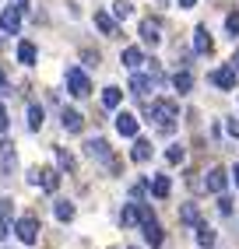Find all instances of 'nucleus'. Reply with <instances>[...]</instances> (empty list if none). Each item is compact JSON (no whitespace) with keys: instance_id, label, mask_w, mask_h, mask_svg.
I'll return each mask as SVG.
<instances>
[{"instance_id":"f257e3e1","label":"nucleus","mask_w":239,"mask_h":249,"mask_svg":"<svg viewBox=\"0 0 239 249\" xmlns=\"http://www.w3.org/2000/svg\"><path fill=\"white\" fill-rule=\"evenodd\" d=\"M144 120H151L162 134H173V130H176V120H179L176 98H155V102H144Z\"/></svg>"},{"instance_id":"f03ea898","label":"nucleus","mask_w":239,"mask_h":249,"mask_svg":"<svg viewBox=\"0 0 239 249\" xmlns=\"http://www.w3.org/2000/svg\"><path fill=\"white\" fill-rule=\"evenodd\" d=\"M28 182H32V186H42L46 193H57L60 190V165H57V169H53V165H42V169L36 165V169H28Z\"/></svg>"},{"instance_id":"7ed1b4c3","label":"nucleus","mask_w":239,"mask_h":249,"mask_svg":"<svg viewBox=\"0 0 239 249\" xmlns=\"http://www.w3.org/2000/svg\"><path fill=\"white\" fill-rule=\"evenodd\" d=\"M63 81H67V91H71L74 98H88V95H92V77L84 74L78 63H74V67H67Z\"/></svg>"},{"instance_id":"20e7f679","label":"nucleus","mask_w":239,"mask_h":249,"mask_svg":"<svg viewBox=\"0 0 239 249\" xmlns=\"http://www.w3.org/2000/svg\"><path fill=\"white\" fill-rule=\"evenodd\" d=\"M208 81L218 88V91H236V81H239V71L232 67V63H221V67H215L208 74Z\"/></svg>"},{"instance_id":"39448f33","label":"nucleus","mask_w":239,"mask_h":249,"mask_svg":"<svg viewBox=\"0 0 239 249\" xmlns=\"http://www.w3.org/2000/svg\"><path fill=\"white\" fill-rule=\"evenodd\" d=\"M84 155L95 158V161H102V165H109L113 161V147H109L106 137H92V141H84Z\"/></svg>"},{"instance_id":"423d86ee","label":"nucleus","mask_w":239,"mask_h":249,"mask_svg":"<svg viewBox=\"0 0 239 249\" xmlns=\"http://www.w3.org/2000/svg\"><path fill=\"white\" fill-rule=\"evenodd\" d=\"M138 130H141V120H138V116H134V112H127V109H120L116 112V134L120 137H138Z\"/></svg>"},{"instance_id":"0eeeda50","label":"nucleus","mask_w":239,"mask_h":249,"mask_svg":"<svg viewBox=\"0 0 239 249\" xmlns=\"http://www.w3.org/2000/svg\"><path fill=\"white\" fill-rule=\"evenodd\" d=\"M14 231H18V239L25 246H36L39 242V221L32 218V214H25V218H18V225H14Z\"/></svg>"},{"instance_id":"6e6552de","label":"nucleus","mask_w":239,"mask_h":249,"mask_svg":"<svg viewBox=\"0 0 239 249\" xmlns=\"http://www.w3.org/2000/svg\"><path fill=\"white\" fill-rule=\"evenodd\" d=\"M95 28L102 32L106 39H120V18L109 11H95Z\"/></svg>"},{"instance_id":"1a4fd4ad","label":"nucleus","mask_w":239,"mask_h":249,"mask_svg":"<svg viewBox=\"0 0 239 249\" xmlns=\"http://www.w3.org/2000/svg\"><path fill=\"white\" fill-rule=\"evenodd\" d=\"M151 88H155V77H151V74H141V71L130 74V95L134 98H148Z\"/></svg>"},{"instance_id":"9d476101","label":"nucleus","mask_w":239,"mask_h":249,"mask_svg":"<svg viewBox=\"0 0 239 249\" xmlns=\"http://www.w3.org/2000/svg\"><path fill=\"white\" fill-rule=\"evenodd\" d=\"M138 36H141V42H144V46L155 49V46L162 42V25H159L155 18H144V21H141V28H138Z\"/></svg>"},{"instance_id":"9b49d317","label":"nucleus","mask_w":239,"mask_h":249,"mask_svg":"<svg viewBox=\"0 0 239 249\" xmlns=\"http://www.w3.org/2000/svg\"><path fill=\"white\" fill-rule=\"evenodd\" d=\"M225 186H229V172L221 169V165L208 169V179H204V190H208V193H225Z\"/></svg>"},{"instance_id":"f8f14e48","label":"nucleus","mask_w":239,"mask_h":249,"mask_svg":"<svg viewBox=\"0 0 239 249\" xmlns=\"http://www.w3.org/2000/svg\"><path fill=\"white\" fill-rule=\"evenodd\" d=\"M0 32H4V36H18L21 32V11L18 7H4V14H0Z\"/></svg>"},{"instance_id":"ddd939ff","label":"nucleus","mask_w":239,"mask_h":249,"mask_svg":"<svg viewBox=\"0 0 239 249\" xmlns=\"http://www.w3.org/2000/svg\"><path fill=\"white\" fill-rule=\"evenodd\" d=\"M120 63H123V67L134 74V71H141L144 63H148V56H144V49H141V46H127V49H123V56H120Z\"/></svg>"},{"instance_id":"4468645a","label":"nucleus","mask_w":239,"mask_h":249,"mask_svg":"<svg viewBox=\"0 0 239 249\" xmlns=\"http://www.w3.org/2000/svg\"><path fill=\"white\" fill-rule=\"evenodd\" d=\"M211 49H215V42H211V32H208V25H197V28H194V53H200V56H211Z\"/></svg>"},{"instance_id":"2eb2a0df","label":"nucleus","mask_w":239,"mask_h":249,"mask_svg":"<svg viewBox=\"0 0 239 249\" xmlns=\"http://www.w3.org/2000/svg\"><path fill=\"white\" fill-rule=\"evenodd\" d=\"M151 155H155V147H151V141H148V137H134L130 158L138 161V165H144V161H151Z\"/></svg>"},{"instance_id":"dca6fc26","label":"nucleus","mask_w":239,"mask_h":249,"mask_svg":"<svg viewBox=\"0 0 239 249\" xmlns=\"http://www.w3.org/2000/svg\"><path fill=\"white\" fill-rule=\"evenodd\" d=\"M141 235H144V242H148L151 249H159V246L165 242V235H162V225H159L155 218H151V221H144V225H141Z\"/></svg>"},{"instance_id":"f3484780","label":"nucleus","mask_w":239,"mask_h":249,"mask_svg":"<svg viewBox=\"0 0 239 249\" xmlns=\"http://www.w3.org/2000/svg\"><path fill=\"white\" fill-rule=\"evenodd\" d=\"M60 123H63L67 134H81V130H84V116H81L78 109H63V112H60Z\"/></svg>"},{"instance_id":"a211bd4d","label":"nucleus","mask_w":239,"mask_h":249,"mask_svg":"<svg viewBox=\"0 0 239 249\" xmlns=\"http://www.w3.org/2000/svg\"><path fill=\"white\" fill-rule=\"evenodd\" d=\"M173 88H176L179 95H190V91H194V74L186 71V67L176 71V74H173Z\"/></svg>"},{"instance_id":"6ab92c4d","label":"nucleus","mask_w":239,"mask_h":249,"mask_svg":"<svg viewBox=\"0 0 239 249\" xmlns=\"http://www.w3.org/2000/svg\"><path fill=\"white\" fill-rule=\"evenodd\" d=\"M169 193H173V179H169V176H151V196L165 200Z\"/></svg>"},{"instance_id":"aec40b11","label":"nucleus","mask_w":239,"mask_h":249,"mask_svg":"<svg viewBox=\"0 0 239 249\" xmlns=\"http://www.w3.org/2000/svg\"><path fill=\"white\" fill-rule=\"evenodd\" d=\"M18 60L25 63V67H32V63L39 60V53H36V42H28V39H21V42H18Z\"/></svg>"},{"instance_id":"412c9836","label":"nucleus","mask_w":239,"mask_h":249,"mask_svg":"<svg viewBox=\"0 0 239 249\" xmlns=\"http://www.w3.org/2000/svg\"><path fill=\"white\" fill-rule=\"evenodd\" d=\"M194 231H197V242H200V249H211V246H215V228H211L208 221L194 225Z\"/></svg>"},{"instance_id":"4be33fe9","label":"nucleus","mask_w":239,"mask_h":249,"mask_svg":"<svg viewBox=\"0 0 239 249\" xmlns=\"http://www.w3.org/2000/svg\"><path fill=\"white\" fill-rule=\"evenodd\" d=\"M120 102H123V91H120L116 85L102 88V106H106V109H120Z\"/></svg>"},{"instance_id":"5701e85b","label":"nucleus","mask_w":239,"mask_h":249,"mask_svg":"<svg viewBox=\"0 0 239 249\" xmlns=\"http://www.w3.org/2000/svg\"><path fill=\"white\" fill-rule=\"evenodd\" d=\"M179 221L183 225H200V207L197 204H183L179 207Z\"/></svg>"},{"instance_id":"b1692460","label":"nucleus","mask_w":239,"mask_h":249,"mask_svg":"<svg viewBox=\"0 0 239 249\" xmlns=\"http://www.w3.org/2000/svg\"><path fill=\"white\" fill-rule=\"evenodd\" d=\"M42 123H46V109L32 102V106H28V126H32V130H42Z\"/></svg>"},{"instance_id":"393cba45","label":"nucleus","mask_w":239,"mask_h":249,"mask_svg":"<svg viewBox=\"0 0 239 249\" xmlns=\"http://www.w3.org/2000/svg\"><path fill=\"white\" fill-rule=\"evenodd\" d=\"M57 165H60L63 172H74L78 169V161H74V155L67 151V147H57Z\"/></svg>"},{"instance_id":"a878e982","label":"nucleus","mask_w":239,"mask_h":249,"mask_svg":"<svg viewBox=\"0 0 239 249\" xmlns=\"http://www.w3.org/2000/svg\"><path fill=\"white\" fill-rule=\"evenodd\" d=\"M120 225H123V228H134V225H138V204H127L123 211H120Z\"/></svg>"},{"instance_id":"bb28decb","label":"nucleus","mask_w":239,"mask_h":249,"mask_svg":"<svg viewBox=\"0 0 239 249\" xmlns=\"http://www.w3.org/2000/svg\"><path fill=\"white\" fill-rule=\"evenodd\" d=\"M53 211H57V218H60V221H74V204H71V200H57Z\"/></svg>"},{"instance_id":"cd10ccee","label":"nucleus","mask_w":239,"mask_h":249,"mask_svg":"<svg viewBox=\"0 0 239 249\" xmlns=\"http://www.w3.org/2000/svg\"><path fill=\"white\" fill-rule=\"evenodd\" d=\"M113 14H116L120 21H127L130 14H134V4H130V0H116V4H113Z\"/></svg>"},{"instance_id":"c85d7f7f","label":"nucleus","mask_w":239,"mask_h":249,"mask_svg":"<svg viewBox=\"0 0 239 249\" xmlns=\"http://www.w3.org/2000/svg\"><path fill=\"white\" fill-rule=\"evenodd\" d=\"M225 32H229L232 39H239V11H229L225 14Z\"/></svg>"},{"instance_id":"c756f323","label":"nucleus","mask_w":239,"mask_h":249,"mask_svg":"<svg viewBox=\"0 0 239 249\" xmlns=\"http://www.w3.org/2000/svg\"><path fill=\"white\" fill-rule=\"evenodd\" d=\"M148 74L155 77V85H165V71L159 67V60H148Z\"/></svg>"},{"instance_id":"7c9ffc66","label":"nucleus","mask_w":239,"mask_h":249,"mask_svg":"<svg viewBox=\"0 0 239 249\" xmlns=\"http://www.w3.org/2000/svg\"><path fill=\"white\" fill-rule=\"evenodd\" d=\"M165 161H169V165H179V161H183V147H179V144H169Z\"/></svg>"},{"instance_id":"2f4dec72","label":"nucleus","mask_w":239,"mask_h":249,"mask_svg":"<svg viewBox=\"0 0 239 249\" xmlns=\"http://www.w3.org/2000/svg\"><path fill=\"white\" fill-rule=\"evenodd\" d=\"M148 190H151V182L141 179V182H134V186H130V196H134V200H144V193H148Z\"/></svg>"},{"instance_id":"473e14b6","label":"nucleus","mask_w":239,"mask_h":249,"mask_svg":"<svg viewBox=\"0 0 239 249\" xmlns=\"http://www.w3.org/2000/svg\"><path fill=\"white\" fill-rule=\"evenodd\" d=\"M218 211H221V214H232V200H229L225 193H218Z\"/></svg>"},{"instance_id":"72a5a7b5","label":"nucleus","mask_w":239,"mask_h":249,"mask_svg":"<svg viewBox=\"0 0 239 249\" xmlns=\"http://www.w3.org/2000/svg\"><path fill=\"white\" fill-rule=\"evenodd\" d=\"M0 218L11 221V200H4V196H0Z\"/></svg>"},{"instance_id":"f704fd0d","label":"nucleus","mask_w":239,"mask_h":249,"mask_svg":"<svg viewBox=\"0 0 239 249\" xmlns=\"http://www.w3.org/2000/svg\"><path fill=\"white\" fill-rule=\"evenodd\" d=\"M225 130H229V134H232V137H239V116H232V120L225 123Z\"/></svg>"},{"instance_id":"c9c22d12","label":"nucleus","mask_w":239,"mask_h":249,"mask_svg":"<svg viewBox=\"0 0 239 249\" xmlns=\"http://www.w3.org/2000/svg\"><path fill=\"white\" fill-rule=\"evenodd\" d=\"M4 239H7V221L0 218V242H4Z\"/></svg>"},{"instance_id":"e433bc0d","label":"nucleus","mask_w":239,"mask_h":249,"mask_svg":"<svg viewBox=\"0 0 239 249\" xmlns=\"http://www.w3.org/2000/svg\"><path fill=\"white\" fill-rule=\"evenodd\" d=\"M176 4H179V7H183V11H190V7H194V4H197V0H176Z\"/></svg>"},{"instance_id":"4c0bfd02","label":"nucleus","mask_w":239,"mask_h":249,"mask_svg":"<svg viewBox=\"0 0 239 249\" xmlns=\"http://www.w3.org/2000/svg\"><path fill=\"white\" fill-rule=\"evenodd\" d=\"M14 7H18V11L25 14V11H28V0H14Z\"/></svg>"},{"instance_id":"58836bf2","label":"nucleus","mask_w":239,"mask_h":249,"mask_svg":"<svg viewBox=\"0 0 239 249\" xmlns=\"http://www.w3.org/2000/svg\"><path fill=\"white\" fill-rule=\"evenodd\" d=\"M7 88V74H4V67H0V91Z\"/></svg>"},{"instance_id":"ea45409f","label":"nucleus","mask_w":239,"mask_h":249,"mask_svg":"<svg viewBox=\"0 0 239 249\" xmlns=\"http://www.w3.org/2000/svg\"><path fill=\"white\" fill-rule=\"evenodd\" d=\"M229 63H232V67L239 71V49H236V53H232V60H229Z\"/></svg>"},{"instance_id":"a19ab883","label":"nucleus","mask_w":239,"mask_h":249,"mask_svg":"<svg viewBox=\"0 0 239 249\" xmlns=\"http://www.w3.org/2000/svg\"><path fill=\"white\" fill-rule=\"evenodd\" d=\"M232 179H236V186H239V165H236V169H232Z\"/></svg>"},{"instance_id":"79ce46f5","label":"nucleus","mask_w":239,"mask_h":249,"mask_svg":"<svg viewBox=\"0 0 239 249\" xmlns=\"http://www.w3.org/2000/svg\"><path fill=\"white\" fill-rule=\"evenodd\" d=\"M130 249H138V246H130Z\"/></svg>"}]
</instances>
